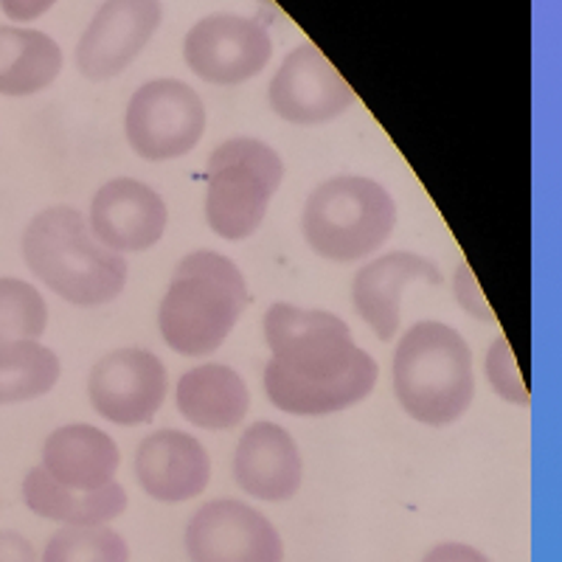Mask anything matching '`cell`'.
<instances>
[{
	"label": "cell",
	"mask_w": 562,
	"mask_h": 562,
	"mask_svg": "<svg viewBox=\"0 0 562 562\" xmlns=\"http://www.w3.org/2000/svg\"><path fill=\"white\" fill-rule=\"evenodd\" d=\"M265 391L293 416H329L366 400L378 385L380 366L351 338L338 315L273 304L265 313Z\"/></svg>",
	"instance_id": "6da1fadb"
},
{
	"label": "cell",
	"mask_w": 562,
	"mask_h": 562,
	"mask_svg": "<svg viewBox=\"0 0 562 562\" xmlns=\"http://www.w3.org/2000/svg\"><path fill=\"white\" fill-rule=\"evenodd\" d=\"M23 259L45 288L77 307H102L122 295L127 259L104 248L82 211H40L23 231Z\"/></svg>",
	"instance_id": "7a4b0ae2"
},
{
	"label": "cell",
	"mask_w": 562,
	"mask_h": 562,
	"mask_svg": "<svg viewBox=\"0 0 562 562\" xmlns=\"http://www.w3.org/2000/svg\"><path fill=\"white\" fill-rule=\"evenodd\" d=\"M248 281L228 256L198 250L180 259L160 301V335L178 355L217 351L248 307Z\"/></svg>",
	"instance_id": "3957f363"
},
{
	"label": "cell",
	"mask_w": 562,
	"mask_h": 562,
	"mask_svg": "<svg viewBox=\"0 0 562 562\" xmlns=\"http://www.w3.org/2000/svg\"><path fill=\"white\" fill-rule=\"evenodd\" d=\"M394 394L411 419L441 428L473 405V351L453 326L419 321L394 351Z\"/></svg>",
	"instance_id": "277c9868"
},
{
	"label": "cell",
	"mask_w": 562,
	"mask_h": 562,
	"mask_svg": "<svg viewBox=\"0 0 562 562\" xmlns=\"http://www.w3.org/2000/svg\"><path fill=\"white\" fill-rule=\"evenodd\" d=\"M396 203L383 183L360 175L329 178L310 192L304 205V239L329 262H360L389 243Z\"/></svg>",
	"instance_id": "5b68a950"
},
{
	"label": "cell",
	"mask_w": 562,
	"mask_h": 562,
	"mask_svg": "<svg viewBox=\"0 0 562 562\" xmlns=\"http://www.w3.org/2000/svg\"><path fill=\"white\" fill-rule=\"evenodd\" d=\"M281 178L284 164L262 140L231 138L220 144L205 169V220L211 231L231 243L254 237Z\"/></svg>",
	"instance_id": "8992f818"
},
{
	"label": "cell",
	"mask_w": 562,
	"mask_h": 562,
	"mask_svg": "<svg viewBox=\"0 0 562 562\" xmlns=\"http://www.w3.org/2000/svg\"><path fill=\"white\" fill-rule=\"evenodd\" d=\"M130 147L144 160H175L192 153L205 133V108L180 79L140 85L124 115Z\"/></svg>",
	"instance_id": "52a82bcc"
},
{
	"label": "cell",
	"mask_w": 562,
	"mask_h": 562,
	"mask_svg": "<svg viewBox=\"0 0 562 562\" xmlns=\"http://www.w3.org/2000/svg\"><path fill=\"white\" fill-rule=\"evenodd\" d=\"M186 65L211 85H239L259 77L273 57L268 29L243 14H209L183 43Z\"/></svg>",
	"instance_id": "ba28073f"
},
{
	"label": "cell",
	"mask_w": 562,
	"mask_h": 562,
	"mask_svg": "<svg viewBox=\"0 0 562 562\" xmlns=\"http://www.w3.org/2000/svg\"><path fill=\"white\" fill-rule=\"evenodd\" d=\"M192 562H284V543L262 512L234 498L200 506L186 526Z\"/></svg>",
	"instance_id": "9c48e42d"
},
{
	"label": "cell",
	"mask_w": 562,
	"mask_h": 562,
	"mask_svg": "<svg viewBox=\"0 0 562 562\" xmlns=\"http://www.w3.org/2000/svg\"><path fill=\"white\" fill-rule=\"evenodd\" d=\"M268 102L279 119L299 127L335 122L355 104L349 88L321 48L304 43L290 52L268 88Z\"/></svg>",
	"instance_id": "30bf717a"
},
{
	"label": "cell",
	"mask_w": 562,
	"mask_h": 562,
	"mask_svg": "<svg viewBox=\"0 0 562 562\" xmlns=\"http://www.w3.org/2000/svg\"><path fill=\"white\" fill-rule=\"evenodd\" d=\"M88 396L113 425H147L167 400V366L147 349H115L90 371Z\"/></svg>",
	"instance_id": "8fae6325"
},
{
	"label": "cell",
	"mask_w": 562,
	"mask_h": 562,
	"mask_svg": "<svg viewBox=\"0 0 562 562\" xmlns=\"http://www.w3.org/2000/svg\"><path fill=\"white\" fill-rule=\"evenodd\" d=\"M164 20L160 0H104L77 45V68L90 82L119 77Z\"/></svg>",
	"instance_id": "7c38bea8"
},
{
	"label": "cell",
	"mask_w": 562,
	"mask_h": 562,
	"mask_svg": "<svg viewBox=\"0 0 562 562\" xmlns=\"http://www.w3.org/2000/svg\"><path fill=\"white\" fill-rule=\"evenodd\" d=\"M167 203L155 189L133 178L104 183L90 203V231L113 254H140L167 231Z\"/></svg>",
	"instance_id": "4fadbf2b"
},
{
	"label": "cell",
	"mask_w": 562,
	"mask_h": 562,
	"mask_svg": "<svg viewBox=\"0 0 562 562\" xmlns=\"http://www.w3.org/2000/svg\"><path fill=\"white\" fill-rule=\"evenodd\" d=\"M135 479L149 498L160 504H183L209 486L211 459L194 436L158 430L140 441L135 453Z\"/></svg>",
	"instance_id": "5bb4252c"
},
{
	"label": "cell",
	"mask_w": 562,
	"mask_h": 562,
	"mask_svg": "<svg viewBox=\"0 0 562 562\" xmlns=\"http://www.w3.org/2000/svg\"><path fill=\"white\" fill-rule=\"evenodd\" d=\"M301 453L293 436L276 422H256L234 453V479L250 498L281 504L301 486Z\"/></svg>",
	"instance_id": "9a60e30c"
},
{
	"label": "cell",
	"mask_w": 562,
	"mask_h": 562,
	"mask_svg": "<svg viewBox=\"0 0 562 562\" xmlns=\"http://www.w3.org/2000/svg\"><path fill=\"white\" fill-rule=\"evenodd\" d=\"M411 281H430L441 284V273L425 256L394 250L385 254L366 268L351 281V299L360 318L371 326V333L380 340H391L400 329V304H403V288Z\"/></svg>",
	"instance_id": "2e32d148"
},
{
	"label": "cell",
	"mask_w": 562,
	"mask_h": 562,
	"mask_svg": "<svg viewBox=\"0 0 562 562\" xmlns=\"http://www.w3.org/2000/svg\"><path fill=\"white\" fill-rule=\"evenodd\" d=\"M122 456L115 441L93 425H65L43 445V470L77 492L104 490L115 481Z\"/></svg>",
	"instance_id": "e0dca14e"
},
{
	"label": "cell",
	"mask_w": 562,
	"mask_h": 562,
	"mask_svg": "<svg viewBox=\"0 0 562 562\" xmlns=\"http://www.w3.org/2000/svg\"><path fill=\"white\" fill-rule=\"evenodd\" d=\"M250 394L245 380L225 363H205L186 371L178 383V411L203 430H231L248 416Z\"/></svg>",
	"instance_id": "ac0fdd59"
},
{
	"label": "cell",
	"mask_w": 562,
	"mask_h": 562,
	"mask_svg": "<svg viewBox=\"0 0 562 562\" xmlns=\"http://www.w3.org/2000/svg\"><path fill=\"white\" fill-rule=\"evenodd\" d=\"M23 501L34 515L65 526H102L127 509V492L122 484L113 481L104 490L77 492L57 484L43 467L29 470L23 481Z\"/></svg>",
	"instance_id": "d6986e66"
},
{
	"label": "cell",
	"mask_w": 562,
	"mask_h": 562,
	"mask_svg": "<svg viewBox=\"0 0 562 562\" xmlns=\"http://www.w3.org/2000/svg\"><path fill=\"white\" fill-rule=\"evenodd\" d=\"M63 70V48L37 29L0 26V97H34Z\"/></svg>",
	"instance_id": "ffe728a7"
},
{
	"label": "cell",
	"mask_w": 562,
	"mask_h": 562,
	"mask_svg": "<svg viewBox=\"0 0 562 562\" xmlns=\"http://www.w3.org/2000/svg\"><path fill=\"white\" fill-rule=\"evenodd\" d=\"M59 358L37 340L0 346V405L29 403L45 396L59 380Z\"/></svg>",
	"instance_id": "44dd1931"
},
{
	"label": "cell",
	"mask_w": 562,
	"mask_h": 562,
	"mask_svg": "<svg viewBox=\"0 0 562 562\" xmlns=\"http://www.w3.org/2000/svg\"><path fill=\"white\" fill-rule=\"evenodd\" d=\"M43 562H130V546L102 526H65L45 543Z\"/></svg>",
	"instance_id": "7402d4cb"
},
{
	"label": "cell",
	"mask_w": 562,
	"mask_h": 562,
	"mask_svg": "<svg viewBox=\"0 0 562 562\" xmlns=\"http://www.w3.org/2000/svg\"><path fill=\"white\" fill-rule=\"evenodd\" d=\"M48 326V307L37 288L23 279H0V346L37 340Z\"/></svg>",
	"instance_id": "603a6c76"
},
{
	"label": "cell",
	"mask_w": 562,
	"mask_h": 562,
	"mask_svg": "<svg viewBox=\"0 0 562 562\" xmlns=\"http://www.w3.org/2000/svg\"><path fill=\"white\" fill-rule=\"evenodd\" d=\"M486 378H490L492 391L504 396L506 403L529 405V389L518 369V360L512 355V346L506 338L492 340L490 351H486Z\"/></svg>",
	"instance_id": "cb8c5ba5"
},
{
	"label": "cell",
	"mask_w": 562,
	"mask_h": 562,
	"mask_svg": "<svg viewBox=\"0 0 562 562\" xmlns=\"http://www.w3.org/2000/svg\"><path fill=\"white\" fill-rule=\"evenodd\" d=\"M453 290H456V299H459L461 307L473 315L475 321L495 324V313H492L490 301L484 299V293H481V288H479V279H475V273L470 270V265L467 262H461L459 270H456Z\"/></svg>",
	"instance_id": "d4e9b609"
},
{
	"label": "cell",
	"mask_w": 562,
	"mask_h": 562,
	"mask_svg": "<svg viewBox=\"0 0 562 562\" xmlns=\"http://www.w3.org/2000/svg\"><path fill=\"white\" fill-rule=\"evenodd\" d=\"M422 562H490L479 549L467 543H441L434 546L428 554L422 557Z\"/></svg>",
	"instance_id": "484cf974"
},
{
	"label": "cell",
	"mask_w": 562,
	"mask_h": 562,
	"mask_svg": "<svg viewBox=\"0 0 562 562\" xmlns=\"http://www.w3.org/2000/svg\"><path fill=\"white\" fill-rule=\"evenodd\" d=\"M0 562H37V551L18 531H0Z\"/></svg>",
	"instance_id": "4316f807"
},
{
	"label": "cell",
	"mask_w": 562,
	"mask_h": 562,
	"mask_svg": "<svg viewBox=\"0 0 562 562\" xmlns=\"http://www.w3.org/2000/svg\"><path fill=\"white\" fill-rule=\"evenodd\" d=\"M57 0H0V9L14 23H29V20L43 18Z\"/></svg>",
	"instance_id": "83f0119b"
}]
</instances>
